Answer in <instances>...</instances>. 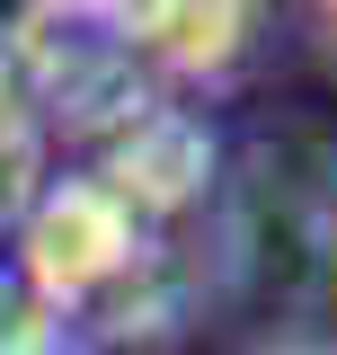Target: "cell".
<instances>
[{
  "mask_svg": "<svg viewBox=\"0 0 337 355\" xmlns=\"http://www.w3.org/2000/svg\"><path fill=\"white\" fill-rule=\"evenodd\" d=\"M142 249V222L98 187V178H62L53 196H36V214H27V275H36V293L53 311H71L80 293L98 284H116Z\"/></svg>",
  "mask_w": 337,
  "mask_h": 355,
  "instance_id": "cell-1",
  "label": "cell"
},
{
  "mask_svg": "<svg viewBox=\"0 0 337 355\" xmlns=\"http://www.w3.org/2000/svg\"><path fill=\"white\" fill-rule=\"evenodd\" d=\"M275 355H337V347H275Z\"/></svg>",
  "mask_w": 337,
  "mask_h": 355,
  "instance_id": "cell-3",
  "label": "cell"
},
{
  "mask_svg": "<svg viewBox=\"0 0 337 355\" xmlns=\"http://www.w3.org/2000/svg\"><path fill=\"white\" fill-rule=\"evenodd\" d=\"M116 27L133 53H160L178 71H213L249 44V9H125Z\"/></svg>",
  "mask_w": 337,
  "mask_h": 355,
  "instance_id": "cell-2",
  "label": "cell"
}]
</instances>
